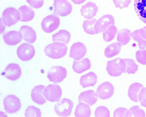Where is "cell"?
<instances>
[{
    "mask_svg": "<svg viewBox=\"0 0 146 117\" xmlns=\"http://www.w3.org/2000/svg\"><path fill=\"white\" fill-rule=\"evenodd\" d=\"M68 48L66 44L55 42L47 45L44 48V53L48 57L53 59H59L66 54Z\"/></svg>",
    "mask_w": 146,
    "mask_h": 117,
    "instance_id": "1",
    "label": "cell"
},
{
    "mask_svg": "<svg viewBox=\"0 0 146 117\" xmlns=\"http://www.w3.org/2000/svg\"><path fill=\"white\" fill-rule=\"evenodd\" d=\"M125 70V58H117L107 62V73L112 77H118L123 73Z\"/></svg>",
    "mask_w": 146,
    "mask_h": 117,
    "instance_id": "2",
    "label": "cell"
},
{
    "mask_svg": "<svg viewBox=\"0 0 146 117\" xmlns=\"http://www.w3.org/2000/svg\"><path fill=\"white\" fill-rule=\"evenodd\" d=\"M1 19L6 26L11 27L21 20L20 11L14 7H8L2 13Z\"/></svg>",
    "mask_w": 146,
    "mask_h": 117,
    "instance_id": "3",
    "label": "cell"
},
{
    "mask_svg": "<svg viewBox=\"0 0 146 117\" xmlns=\"http://www.w3.org/2000/svg\"><path fill=\"white\" fill-rule=\"evenodd\" d=\"M60 23V20L58 16L55 14L47 16L44 18L41 23V27L46 33H51L55 31L59 27Z\"/></svg>",
    "mask_w": 146,
    "mask_h": 117,
    "instance_id": "4",
    "label": "cell"
},
{
    "mask_svg": "<svg viewBox=\"0 0 146 117\" xmlns=\"http://www.w3.org/2000/svg\"><path fill=\"white\" fill-rule=\"evenodd\" d=\"M74 105V102L70 99L63 98L55 105L54 111L59 116H69L72 114Z\"/></svg>",
    "mask_w": 146,
    "mask_h": 117,
    "instance_id": "5",
    "label": "cell"
},
{
    "mask_svg": "<svg viewBox=\"0 0 146 117\" xmlns=\"http://www.w3.org/2000/svg\"><path fill=\"white\" fill-rule=\"evenodd\" d=\"M4 109L7 113L15 114L20 111L22 106L19 98L13 94H9L3 99Z\"/></svg>",
    "mask_w": 146,
    "mask_h": 117,
    "instance_id": "6",
    "label": "cell"
},
{
    "mask_svg": "<svg viewBox=\"0 0 146 117\" xmlns=\"http://www.w3.org/2000/svg\"><path fill=\"white\" fill-rule=\"evenodd\" d=\"M44 95L49 102H57L62 96V89L59 85L51 84L44 88Z\"/></svg>",
    "mask_w": 146,
    "mask_h": 117,
    "instance_id": "7",
    "label": "cell"
},
{
    "mask_svg": "<svg viewBox=\"0 0 146 117\" xmlns=\"http://www.w3.org/2000/svg\"><path fill=\"white\" fill-rule=\"evenodd\" d=\"M67 70L65 68L60 66L51 67L48 72V78L53 83L62 82L67 76Z\"/></svg>",
    "mask_w": 146,
    "mask_h": 117,
    "instance_id": "8",
    "label": "cell"
},
{
    "mask_svg": "<svg viewBox=\"0 0 146 117\" xmlns=\"http://www.w3.org/2000/svg\"><path fill=\"white\" fill-rule=\"evenodd\" d=\"M16 53L19 59L22 61H28L34 57L35 49L29 43H23L18 47Z\"/></svg>",
    "mask_w": 146,
    "mask_h": 117,
    "instance_id": "9",
    "label": "cell"
},
{
    "mask_svg": "<svg viewBox=\"0 0 146 117\" xmlns=\"http://www.w3.org/2000/svg\"><path fill=\"white\" fill-rule=\"evenodd\" d=\"M54 13L62 17L68 16L72 11V5L68 0H54Z\"/></svg>",
    "mask_w": 146,
    "mask_h": 117,
    "instance_id": "10",
    "label": "cell"
},
{
    "mask_svg": "<svg viewBox=\"0 0 146 117\" xmlns=\"http://www.w3.org/2000/svg\"><path fill=\"white\" fill-rule=\"evenodd\" d=\"M114 92V88L111 83L106 81L101 83L96 90V94L100 99L106 100L110 99Z\"/></svg>",
    "mask_w": 146,
    "mask_h": 117,
    "instance_id": "11",
    "label": "cell"
},
{
    "mask_svg": "<svg viewBox=\"0 0 146 117\" xmlns=\"http://www.w3.org/2000/svg\"><path fill=\"white\" fill-rule=\"evenodd\" d=\"M22 68L18 64L11 63L6 66L3 72V76L9 80H17L22 76Z\"/></svg>",
    "mask_w": 146,
    "mask_h": 117,
    "instance_id": "12",
    "label": "cell"
},
{
    "mask_svg": "<svg viewBox=\"0 0 146 117\" xmlns=\"http://www.w3.org/2000/svg\"><path fill=\"white\" fill-rule=\"evenodd\" d=\"M115 24V19L111 15H105L96 21L95 29L97 34L105 31L110 25Z\"/></svg>",
    "mask_w": 146,
    "mask_h": 117,
    "instance_id": "13",
    "label": "cell"
},
{
    "mask_svg": "<svg viewBox=\"0 0 146 117\" xmlns=\"http://www.w3.org/2000/svg\"><path fill=\"white\" fill-rule=\"evenodd\" d=\"M86 53V48L82 43H75L72 44L70 48V57L75 60H79L83 58Z\"/></svg>",
    "mask_w": 146,
    "mask_h": 117,
    "instance_id": "14",
    "label": "cell"
},
{
    "mask_svg": "<svg viewBox=\"0 0 146 117\" xmlns=\"http://www.w3.org/2000/svg\"><path fill=\"white\" fill-rule=\"evenodd\" d=\"M46 86L44 85H37L33 88L31 96L35 104L38 105H44L46 102V98L44 95V88Z\"/></svg>",
    "mask_w": 146,
    "mask_h": 117,
    "instance_id": "15",
    "label": "cell"
},
{
    "mask_svg": "<svg viewBox=\"0 0 146 117\" xmlns=\"http://www.w3.org/2000/svg\"><path fill=\"white\" fill-rule=\"evenodd\" d=\"M3 39L7 45L15 46L22 41L23 35L20 31H11L3 35Z\"/></svg>",
    "mask_w": 146,
    "mask_h": 117,
    "instance_id": "16",
    "label": "cell"
},
{
    "mask_svg": "<svg viewBox=\"0 0 146 117\" xmlns=\"http://www.w3.org/2000/svg\"><path fill=\"white\" fill-rule=\"evenodd\" d=\"M98 7L93 2H88L81 9V14L86 19H92L97 15Z\"/></svg>",
    "mask_w": 146,
    "mask_h": 117,
    "instance_id": "17",
    "label": "cell"
},
{
    "mask_svg": "<svg viewBox=\"0 0 146 117\" xmlns=\"http://www.w3.org/2000/svg\"><path fill=\"white\" fill-rule=\"evenodd\" d=\"M91 68L90 60L88 58L75 60L72 64V69L77 74H81Z\"/></svg>",
    "mask_w": 146,
    "mask_h": 117,
    "instance_id": "18",
    "label": "cell"
},
{
    "mask_svg": "<svg viewBox=\"0 0 146 117\" xmlns=\"http://www.w3.org/2000/svg\"><path fill=\"white\" fill-rule=\"evenodd\" d=\"M98 96L93 90H89L80 94L79 102L86 103L89 105H93L98 101Z\"/></svg>",
    "mask_w": 146,
    "mask_h": 117,
    "instance_id": "19",
    "label": "cell"
},
{
    "mask_svg": "<svg viewBox=\"0 0 146 117\" xmlns=\"http://www.w3.org/2000/svg\"><path fill=\"white\" fill-rule=\"evenodd\" d=\"M20 31L23 35V39L27 43L33 44L36 41V33L34 29L27 25H23L20 27Z\"/></svg>",
    "mask_w": 146,
    "mask_h": 117,
    "instance_id": "20",
    "label": "cell"
},
{
    "mask_svg": "<svg viewBox=\"0 0 146 117\" xmlns=\"http://www.w3.org/2000/svg\"><path fill=\"white\" fill-rule=\"evenodd\" d=\"M134 6L138 18L142 22L146 23V0H135Z\"/></svg>",
    "mask_w": 146,
    "mask_h": 117,
    "instance_id": "21",
    "label": "cell"
},
{
    "mask_svg": "<svg viewBox=\"0 0 146 117\" xmlns=\"http://www.w3.org/2000/svg\"><path fill=\"white\" fill-rule=\"evenodd\" d=\"M98 77L94 72H90L89 73L82 76L80 79V85L82 88H87L93 86L97 83Z\"/></svg>",
    "mask_w": 146,
    "mask_h": 117,
    "instance_id": "22",
    "label": "cell"
},
{
    "mask_svg": "<svg viewBox=\"0 0 146 117\" xmlns=\"http://www.w3.org/2000/svg\"><path fill=\"white\" fill-rule=\"evenodd\" d=\"M18 11L20 13L21 21L23 22H28L31 21L35 17V12L29 7L23 5L20 7Z\"/></svg>",
    "mask_w": 146,
    "mask_h": 117,
    "instance_id": "23",
    "label": "cell"
},
{
    "mask_svg": "<svg viewBox=\"0 0 146 117\" xmlns=\"http://www.w3.org/2000/svg\"><path fill=\"white\" fill-rule=\"evenodd\" d=\"M143 87L141 83H134L129 86L128 89V97L133 102H138L139 101L138 94L140 90Z\"/></svg>",
    "mask_w": 146,
    "mask_h": 117,
    "instance_id": "24",
    "label": "cell"
},
{
    "mask_svg": "<svg viewBox=\"0 0 146 117\" xmlns=\"http://www.w3.org/2000/svg\"><path fill=\"white\" fill-rule=\"evenodd\" d=\"M91 115L90 105L86 103L79 102L77 105L75 111V116L76 117H89Z\"/></svg>",
    "mask_w": 146,
    "mask_h": 117,
    "instance_id": "25",
    "label": "cell"
},
{
    "mask_svg": "<svg viewBox=\"0 0 146 117\" xmlns=\"http://www.w3.org/2000/svg\"><path fill=\"white\" fill-rule=\"evenodd\" d=\"M132 38V33L126 28H123L117 32V41L121 44V46H125L127 44Z\"/></svg>",
    "mask_w": 146,
    "mask_h": 117,
    "instance_id": "26",
    "label": "cell"
},
{
    "mask_svg": "<svg viewBox=\"0 0 146 117\" xmlns=\"http://www.w3.org/2000/svg\"><path fill=\"white\" fill-rule=\"evenodd\" d=\"M71 39V35L67 30L61 29L59 31L54 34L52 37L53 42H59L67 44L70 43Z\"/></svg>",
    "mask_w": 146,
    "mask_h": 117,
    "instance_id": "27",
    "label": "cell"
},
{
    "mask_svg": "<svg viewBox=\"0 0 146 117\" xmlns=\"http://www.w3.org/2000/svg\"><path fill=\"white\" fill-rule=\"evenodd\" d=\"M121 50V44L119 43L110 44L105 48L104 54L107 58H111L118 55Z\"/></svg>",
    "mask_w": 146,
    "mask_h": 117,
    "instance_id": "28",
    "label": "cell"
},
{
    "mask_svg": "<svg viewBox=\"0 0 146 117\" xmlns=\"http://www.w3.org/2000/svg\"><path fill=\"white\" fill-rule=\"evenodd\" d=\"M96 20L95 18H92V19H88L84 21L82 23V29L88 35H96L97 32L96 31L95 26Z\"/></svg>",
    "mask_w": 146,
    "mask_h": 117,
    "instance_id": "29",
    "label": "cell"
},
{
    "mask_svg": "<svg viewBox=\"0 0 146 117\" xmlns=\"http://www.w3.org/2000/svg\"><path fill=\"white\" fill-rule=\"evenodd\" d=\"M117 34V29L114 25H110L103 32V39L105 42H110Z\"/></svg>",
    "mask_w": 146,
    "mask_h": 117,
    "instance_id": "30",
    "label": "cell"
},
{
    "mask_svg": "<svg viewBox=\"0 0 146 117\" xmlns=\"http://www.w3.org/2000/svg\"><path fill=\"white\" fill-rule=\"evenodd\" d=\"M125 72L128 74H135L138 71V66L132 58H125Z\"/></svg>",
    "mask_w": 146,
    "mask_h": 117,
    "instance_id": "31",
    "label": "cell"
},
{
    "mask_svg": "<svg viewBox=\"0 0 146 117\" xmlns=\"http://www.w3.org/2000/svg\"><path fill=\"white\" fill-rule=\"evenodd\" d=\"M145 113L143 110L138 105L131 107L127 113V117H145Z\"/></svg>",
    "mask_w": 146,
    "mask_h": 117,
    "instance_id": "32",
    "label": "cell"
},
{
    "mask_svg": "<svg viewBox=\"0 0 146 117\" xmlns=\"http://www.w3.org/2000/svg\"><path fill=\"white\" fill-rule=\"evenodd\" d=\"M132 38L135 41L138 42L139 48L140 50H144L146 48V40L141 36L140 34V29H137L132 33Z\"/></svg>",
    "mask_w": 146,
    "mask_h": 117,
    "instance_id": "33",
    "label": "cell"
},
{
    "mask_svg": "<svg viewBox=\"0 0 146 117\" xmlns=\"http://www.w3.org/2000/svg\"><path fill=\"white\" fill-rule=\"evenodd\" d=\"M24 114L26 117H40L42 116V112L40 109L30 105L25 109Z\"/></svg>",
    "mask_w": 146,
    "mask_h": 117,
    "instance_id": "34",
    "label": "cell"
},
{
    "mask_svg": "<svg viewBox=\"0 0 146 117\" xmlns=\"http://www.w3.org/2000/svg\"><path fill=\"white\" fill-rule=\"evenodd\" d=\"M94 116L96 117H110V113L107 107L99 106L96 109Z\"/></svg>",
    "mask_w": 146,
    "mask_h": 117,
    "instance_id": "35",
    "label": "cell"
},
{
    "mask_svg": "<svg viewBox=\"0 0 146 117\" xmlns=\"http://www.w3.org/2000/svg\"><path fill=\"white\" fill-rule=\"evenodd\" d=\"M136 58L141 64L146 65V50H139L136 52Z\"/></svg>",
    "mask_w": 146,
    "mask_h": 117,
    "instance_id": "36",
    "label": "cell"
},
{
    "mask_svg": "<svg viewBox=\"0 0 146 117\" xmlns=\"http://www.w3.org/2000/svg\"><path fill=\"white\" fill-rule=\"evenodd\" d=\"M131 2V0H113V3L116 7L124 9L128 7Z\"/></svg>",
    "mask_w": 146,
    "mask_h": 117,
    "instance_id": "37",
    "label": "cell"
},
{
    "mask_svg": "<svg viewBox=\"0 0 146 117\" xmlns=\"http://www.w3.org/2000/svg\"><path fill=\"white\" fill-rule=\"evenodd\" d=\"M128 110L125 107H118L113 113L114 117H125L127 116Z\"/></svg>",
    "mask_w": 146,
    "mask_h": 117,
    "instance_id": "38",
    "label": "cell"
},
{
    "mask_svg": "<svg viewBox=\"0 0 146 117\" xmlns=\"http://www.w3.org/2000/svg\"><path fill=\"white\" fill-rule=\"evenodd\" d=\"M138 99L141 105L146 107V87H143L138 94Z\"/></svg>",
    "mask_w": 146,
    "mask_h": 117,
    "instance_id": "39",
    "label": "cell"
},
{
    "mask_svg": "<svg viewBox=\"0 0 146 117\" xmlns=\"http://www.w3.org/2000/svg\"><path fill=\"white\" fill-rule=\"evenodd\" d=\"M27 2L31 7L35 9L42 7L44 3V0H27Z\"/></svg>",
    "mask_w": 146,
    "mask_h": 117,
    "instance_id": "40",
    "label": "cell"
},
{
    "mask_svg": "<svg viewBox=\"0 0 146 117\" xmlns=\"http://www.w3.org/2000/svg\"><path fill=\"white\" fill-rule=\"evenodd\" d=\"M140 34L143 39L146 40V27H144L140 29Z\"/></svg>",
    "mask_w": 146,
    "mask_h": 117,
    "instance_id": "41",
    "label": "cell"
},
{
    "mask_svg": "<svg viewBox=\"0 0 146 117\" xmlns=\"http://www.w3.org/2000/svg\"><path fill=\"white\" fill-rule=\"evenodd\" d=\"M6 25L5 24V23L3 22V21L2 19H1V33H3L5 31V29Z\"/></svg>",
    "mask_w": 146,
    "mask_h": 117,
    "instance_id": "42",
    "label": "cell"
},
{
    "mask_svg": "<svg viewBox=\"0 0 146 117\" xmlns=\"http://www.w3.org/2000/svg\"><path fill=\"white\" fill-rule=\"evenodd\" d=\"M71 1L75 5H81L86 0H71Z\"/></svg>",
    "mask_w": 146,
    "mask_h": 117,
    "instance_id": "43",
    "label": "cell"
}]
</instances>
